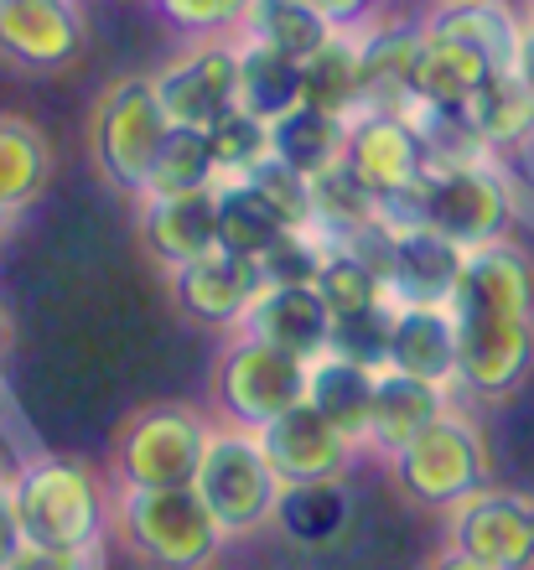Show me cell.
Returning a JSON list of instances; mask_svg holds the SVG:
<instances>
[{
  "label": "cell",
  "mask_w": 534,
  "mask_h": 570,
  "mask_svg": "<svg viewBox=\"0 0 534 570\" xmlns=\"http://www.w3.org/2000/svg\"><path fill=\"white\" fill-rule=\"evenodd\" d=\"M457 394L504 405L534 374V255L520 239L467 249L457 296Z\"/></svg>",
  "instance_id": "6da1fadb"
},
{
  "label": "cell",
  "mask_w": 534,
  "mask_h": 570,
  "mask_svg": "<svg viewBox=\"0 0 534 570\" xmlns=\"http://www.w3.org/2000/svg\"><path fill=\"white\" fill-rule=\"evenodd\" d=\"M6 488H11V503H16V519H21L27 544H42V550L105 544L109 524H115V493L78 456L37 451V456L11 466Z\"/></svg>",
  "instance_id": "7a4b0ae2"
},
{
  "label": "cell",
  "mask_w": 534,
  "mask_h": 570,
  "mask_svg": "<svg viewBox=\"0 0 534 570\" xmlns=\"http://www.w3.org/2000/svg\"><path fill=\"white\" fill-rule=\"evenodd\" d=\"M115 529L151 570H213L229 540L197 488H115Z\"/></svg>",
  "instance_id": "3957f363"
},
{
  "label": "cell",
  "mask_w": 534,
  "mask_h": 570,
  "mask_svg": "<svg viewBox=\"0 0 534 570\" xmlns=\"http://www.w3.org/2000/svg\"><path fill=\"white\" fill-rule=\"evenodd\" d=\"M389 478L410 503L420 509H457L462 498H473L477 488H488L493 456L488 435L467 410H446L441 421H430L416 441H405L395 456H385Z\"/></svg>",
  "instance_id": "277c9868"
},
{
  "label": "cell",
  "mask_w": 534,
  "mask_h": 570,
  "mask_svg": "<svg viewBox=\"0 0 534 570\" xmlns=\"http://www.w3.org/2000/svg\"><path fill=\"white\" fill-rule=\"evenodd\" d=\"M193 488L208 503V513L219 519V529L229 540H244V534L270 529L281 519V503H285V482L270 466L260 435L239 431V425H223V421L213 425Z\"/></svg>",
  "instance_id": "5b68a950"
},
{
  "label": "cell",
  "mask_w": 534,
  "mask_h": 570,
  "mask_svg": "<svg viewBox=\"0 0 534 570\" xmlns=\"http://www.w3.org/2000/svg\"><path fill=\"white\" fill-rule=\"evenodd\" d=\"M166 136H172V120H166L162 99H156V83L146 73L115 78L89 115V146H94L99 177L115 193L135 197V203L146 197L151 166L162 156Z\"/></svg>",
  "instance_id": "8992f818"
},
{
  "label": "cell",
  "mask_w": 534,
  "mask_h": 570,
  "mask_svg": "<svg viewBox=\"0 0 534 570\" xmlns=\"http://www.w3.org/2000/svg\"><path fill=\"white\" fill-rule=\"evenodd\" d=\"M213 425L187 400L135 410L115 441V488H193Z\"/></svg>",
  "instance_id": "52a82bcc"
},
{
  "label": "cell",
  "mask_w": 534,
  "mask_h": 570,
  "mask_svg": "<svg viewBox=\"0 0 534 570\" xmlns=\"http://www.w3.org/2000/svg\"><path fill=\"white\" fill-rule=\"evenodd\" d=\"M307 400V363L239 332L213 358V415L239 431H260Z\"/></svg>",
  "instance_id": "ba28073f"
},
{
  "label": "cell",
  "mask_w": 534,
  "mask_h": 570,
  "mask_svg": "<svg viewBox=\"0 0 534 570\" xmlns=\"http://www.w3.org/2000/svg\"><path fill=\"white\" fill-rule=\"evenodd\" d=\"M426 228H436L457 249H483V244L508 239L514 213H508V193L493 161L452 166V171L426 166Z\"/></svg>",
  "instance_id": "9c48e42d"
},
{
  "label": "cell",
  "mask_w": 534,
  "mask_h": 570,
  "mask_svg": "<svg viewBox=\"0 0 534 570\" xmlns=\"http://www.w3.org/2000/svg\"><path fill=\"white\" fill-rule=\"evenodd\" d=\"M166 120L187 130H208L219 115L239 105V47L229 37H197L187 52L151 73Z\"/></svg>",
  "instance_id": "30bf717a"
},
{
  "label": "cell",
  "mask_w": 534,
  "mask_h": 570,
  "mask_svg": "<svg viewBox=\"0 0 534 570\" xmlns=\"http://www.w3.org/2000/svg\"><path fill=\"white\" fill-rule=\"evenodd\" d=\"M446 540L488 570H534V524L514 488H477L446 509Z\"/></svg>",
  "instance_id": "8fae6325"
},
{
  "label": "cell",
  "mask_w": 534,
  "mask_h": 570,
  "mask_svg": "<svg viewBox=\"0 0 534 570\" xmlns=\"http://www.w3.org/2000/svg\"><path fill=\"white\" fill-rule=\"evenodd\" d=\"M89 21L78 0H0V58L21 73H58L78 62Z\"/></svg>",
  "instance_id": "7c38bea8"
},
{
  "label": "cell",
  "mask_w": 534,
  "mask_h": 570,
  "mask_svg": "<svg viewBox=\"0 0 534 570\" xmlns=\"http://www.w3.org/2000/svg\"><path fill=\"white\" fill-rule=\"evenodd\" d=\"M260 446H265L270 466L281 472L285 488H317V482H342V472L353 466L358 446L338 431L332 421H322L307 400L297 410L275 415L270 425H260Z\"/></svg>",
  "instance_id": "4fadbf2b"
},
{
  "label": "cell",
  "mask_w": 534,
  "mask_h": 570,
  "mask_svg": "<svg viewBox=\"0 0 534 570\" xmlns=\"http://www.w3.org/2000/svg\"><path fill=\"white\" fill-rule=\"evenodd\" d=\"M342 166H348L373 197H389L426 171V150H420L416 125L405 120V115L358 109L353 120H348V140H342Z\"/></svg>",
  "instance_id": "5bb4252c"
},
{
  "label": "cell",
  "mask_w": 534,
  "mask_h": 570,
  "mask_svg": "<svg viewBox=\"0 0 534 570\" xmlns=\"http://www.w3.org/2000/svg\"><path fill=\"white\" fill-rule=\"evenodd\" d=\"M260 291H265L260 259L229 255V249H213V255L172 271V301H177L193 322H203V327H234L239 332V322H244V312L254 306Z\"/></svg>",
  "instance_id": "9a60e30c"
},
{
  "label": "cell",
  "mask_w": 534,
  "mask_h": 570,
  "mask_svg": "<svg viewBox=\"0 0 534 570\" xmlns=\"http://www.w3.org/2000/svg\"><path fill=\"white\" fill-rule=\"evenodd\" d=\"M426 37H446V42L473 47L493 73H514L524 52V31L530 16L514 0H430L420 11Z\"/></svg>",
  "instance_id": "2e32d148"
},
{
  "label": "cell",
  "mask_w": 534,
  "mask_h": 570,
  "mask_svg": "<svg viewBox=\"0 0 534 570\" xmlns=\"http://www.w3.org/2000/svg\"><path fill=\"white\" fill-rule=\"evenodd\" d=\"M239 332H250V337L281 347L301 363H317L332 347V312L317 296V285H265L244 312Z\"/></svg>",
  "instance_id": "e0dca14e"
},
{
  "label": "cell",
  "mask_w": 534,
  "mask_h": 570,
  "mask_svg": "<svg viewBox=\"0 0 534 570\" xmlns=\"http://www.w3.org/2000/svg\"><path fill=\"white\" fill-rule=\"evenodd\" d=\"M140 244L166 275L219 249V197L177 193V197H140Z\"/></svg>",
  "instance_id": "ac0fdd59"
},
{
  "label": "cell",
  "mask_w": 534,
  "mask_h": 570,
  "mask_svg": "<svg viewBox=\"0 0 534 570\" xmlns=\"http://www.w3.org/2000/svg\"><path fill=\"white\" fill-rule=\"evenodd\" d=\"M363 47V109H389L410 115L416 109V62L426 47L420 16L410 21H369L358 31Z\"/></svg>",
  "instance_id": "d6986e66"
},
{
  "label": "cell",
  "mask_w": 534,
  "mask_h": 570,
  "mask_svg": "<svg viewBox=\"0 0 534 570\" xmlns=\"http://www.w3.org/2000/svg\"><path fill=\"white\" fill-rule=\"evenodd\" d=\"M467 265V249L441 239L436 228H410L395 239V265H389V301L395 306H452Z\"/></svg>",
  "instance_id": "ffe728a7"
},
{
  "label": "cell",
  "mask_w": 534,
  "mask_h": 570,
  "mask_svg": "<svg viewBox=\"0 0 534 570\" xmlns=\"http://www.w3.org/2000/svg\"><path fill=\"white\" fill-rule=\"evenodd\" d=\"M389 368L457 394V322L446 306H395Z\"/></svg>",
  "instance_id": "44dd1931"
},
{
  "label": "cell",
  "mask_w": 534,
  "mask_h": 570,
  "mask_svg": "<svg viewBox=\"0 0 534 570\" xmlns=\"http://www.w3.org/2000/svg\"><path fill=\"white\" fill-rule=\"evenodd\" d=\"M457 394L441 390V384H420L410 374H395V368H379V384H373V425H369V451L379 456H395L405 441H416L430 421H441L452 410Z\"/></svg>",
  "instance_id": "7402d4cb"
},
{
  "label": "cell",
  "mask_w": 534,
  "mask_h": 570,
  "mask_svg": "<svg viewBox=\"0 0 534 570\" xmlns=\"http://www.w3.org/2000/svg\"><path fill=\"white\" fill-rule=\"evenodd\" d=\"M373 384H379L373 368H358V363L338 358V353H322L317 363H307V405H312L322 421L338 425L358 451H369Z\"/></svg>",
  "instance_id": "603a6c76"
},
{
  "label": "cell",
  "mask_w": 534,
  "mask_h": 570,
  "mask_svg": "<svg viewBox=\"0 0 534 570\" xmlns=\"http://www.w3.org/2000/svg\"><path fill=\"white\" fill-rule=\"evenodd\" d=\"M52 171H58V156L42 125L0 109V203L11 213H27L47 193Z\"/></svg>",
  "instance_id": "cb8c5ba5"
},
{
  "label": "cell",
  "mask_w": 534,
  "mask_h": 570,
  "mask_svg": "<svg viewBox=\"0 0 534 570\" xmlns=\"http://www.w3.org/2000/svg\"><path fill=\"white\" fill-rule=\"evenodd\" d=\"M301 105L322 109L332 120H353L363 109V47L358 31H332L327 47H317L301 62Z\"/></svg>",
  "instance_id": "d4e9b609"
},
{
  "label": "cell",
  "mask_w": 534,
  "mask_h": 570,
  "mask_svg": "<svg viewBox=\"0 0 534 570\" xmlns=\"http://www.w3.org/2000/svg\"><path fill=\"white\" fill-rule=\"evenodd\" d=\"M467 120L493 156L534 140V94L520 73H488L467 99Z\"/></svg>",
  "instance_id": "484cf974"
},
{
  "label": "cell",
  "mask_w": 534,
  "mask_h": 570,
  "mask_svg": "<svg viewBox=\"0 0 534 570\" xmlns=\"http://www.w3.org/2000/svg\"><path fill=\"white\" fill-rule=\"evenodd\" d=\"M332 21L317 11L312 0H254L244 27H239V42H260V47H275L285 58L307 62L317 47H327L332 37Z\"/></svg>",
  "instance_id": "4316f807"
},
{
  "label": "cell",
  "mask_w": 534,
  "mask_h": 570,
  "mask_svg": "<svg viewBox=\"0 0 534 570\" xmlns=\"http://www.w3.org/2000/svg\"><path fill=\"white\" fill-rule=\"evenodd\" d=\"M342 140H348V120H332L312 105L285 109L281 120L270 125V156L285 161L301 177H317L327 166L342 161Z\"/></svg>",
  "instance_id": "83f0119b"
},
{
  "label": "cell",
  "mask_w": 534,
  "mask_h": 570,
  "mask_svg": "<svg viewBox=\"0 0 534 570\" xmlns=\"http://www.w3.org/2000/svg\"><path fill=\"white\" fill-rule=\"evenodd\" d=\"M213 197H219V249L229 255L260 259L281 234H291L281 213L265 203V193H254L244 177H223Z\"/></svg>",
  "instance_id": "f1b7e54d"
},
{
  "label": "cell",
  "mask_w": 534,
  "mask_h": 570,
  "mask_svg": "<svg viewBox=\"0 0 534 570\" xmlns=\"http://www.w3.org/2000/svg\"><path fill=\"white\" fill-rule=\"evenodd\" d=\"M239 105L260 120H281L301 105V62L260 42H239Z\"/></svg>",
  "instance_id": "f546056e"
},
{
  "label": "cell",
  "mask_w": 534,
  "mask_h": 570,
  "mask_svg": "<svg viewBox=\"0 0 534 570\" xmlns=\"http://www.w3.org/2000/svg\"><path fill=\"white\" fill-rule=\"evenodd\" d=\"M493 68L477 58L473 47L446 42V37H426L416 62V105H436V109H467L473 89L488 78Z\"/></svg>",
  "instance_id": "4dcf8cb0"
},
{
  "label": "cell",
  "mask_w": 534,
  "mask_h": 570,
  "mask_svg": "<svg viewBox=\"0 0 534 570\" xmlns=\"http://www.w3.org/2000/svg\"><path fill=\"white\" fill-rule=\"evenodd\" d=\"M379 224V197L348 171V166H327L312 177V234H322L338 249L348 234Z\"/></svg>",
  "instance_id": "1f68e13d"
},
{
  "label": "cell",
  "mask_w": 534,
  "mask_h": 570,
  "mask_svg": "<svg viewBox=\"0 0 534 570\" xmlns=\"http://www.w3.org/2000/svg\"><path fill=\"white\" fill-rule=\"evenodd\" d=\"M219 166H213V150L203 130H187V125H172L162 156L151 166L146 197H177V193H208L219 187Z\"/></svg>",
  "instance_id": "d6a6232c"
},
{
  "label": "cell",
  "mask_w": 534,
  "mask_h": 570,
  "mask_svg": "<svg viewBox=\"0 0 534 570\" xmlns=\"http://www.w3.org/2000/svg\"><path fill=\"white\" fill-rule=\"evenodd\" d=\"M405 120L416 125L420 150H426L430 171H452V166H477L493 161V150L483 146V136L473 130L467 109H436V105H416Z\"/></svg>",
  "instance_id": "836d02e7"
},
{
  "label": "cell",
  "mask_w": 534,
  "mask_h": 570,
  "mask_svg": "<svg viewBox=\"0 0 534 570\" xmlns=\"http://www.w3.org/2000/svg\"><path fill=\"white\" fill-rule=\"evenodd\" d=\"M203 136H208L219 177H244V171H254V166L270 156V120L250 115L244 105H234L229 115H219Z\"/></svg>",
  "instance_id": "e575fe53"
},
{
  "label": "cell",
  "mask_w": 534,
  "mask_h": 570,
  "mask_svg": "<svg viewBox=\"0 0 534 570\" xmlns=\"http://www.w3.org/2000/svg\"><path fill=\"white\" fill-rule=\"evenodd\" d=\"M389 343H395V301H379L369 312L332 316V347L327 353L379 374V368H389Z\"/></svg>",
  "instance_id": "d590c367"
},
{
  "label": "cell",
  "mask_w": 534,
  "mask_h": 570,
  "mask_svg": "<svg viewBox=\"0 0 534 570\" xmlns=\"http://www.w3.org/2000/svg\"><path fill=\"white\" fill-rule=\"evenodd\" d=\"M317 296L327 301V312L332 316H353V312H369V306H379V301H389L385 281L363 265L358 255H348V249H332L322 265V275H317Z\"/></svg>",
  "instance_id": "8d00e7d4"
},
{
  "label": "cell",
  "mask_w": 534,
  "mask_h": 570,
  "mask_svg": "<svg viewBox=\"0 0 534 570\" xmlns=\"http://www.w3.org/2000/svg\"><path fill=\"white\" fill-rule=\"evenodd\" d=\"M327 255H332V244H327L322 234L291 228V234H281V239L260 255V271H265V285H317Z\"/></svg>",
  "instance_id": "74e56055"
},
{
  "label": "cell",
  "mask_w": 534,
  "mask_h": 570,
  "mask_svg": "<svg viewBox=\"0 0 534 570\" xmlns=\"http://www.w3.org/2000/svg\"><path fill=\"white\" fill-rule=\"evenodd\" d=\"M244 181L254 193H265V203L285 218V228H312V177H301L285 161L265 156L254 171H244Z\"/></svg>",
  "instance_id": "f35d334b"
},
{
  "label": "cell",
  "mask_w": 534,
  "mask_h": 570,
  "mask_svg": "<svg viewBox=\"0 0 534 570\" xmlns=\"http://www.w3.org/2000/svg\"><path fill=\"white\" fill-rule=\"evenodd\" d=\"M250 6L254 0H156L162 21H172L182 37H239Z\"/></svg>",
  "instance_id": "ab89813d"
},
{
  "label": "cell",
  "mask_w": 534,
  "mask_h": 570,
  "mask_svg": "<svg viewBox=\"0 0 534 570\" xmlns=\"http://www.w3.org/2000/svg\"><path fill=\"white\" fill-rule=\"evenodd\" d=\"M493 171H498V181H504V193H508L514 228L534 234V140L504 150V156H493Z\"/></svg>",
  "instance_id": "60d3db41"
},
{
  "label": "cell",
  "mask_w": 534,
  "mask_h": 570,
  "mask_svg": "<svg viewBox=\"0 0 534 570\" xmlns=\"http://www.w3.org/2000/svg\"><path fill=\"white\" fill-rule=\"evenodd\" d=\"M11 570H109V560H105V544H84V550H42V544H27Z\"/></svg>",
  "instance_id": "b9f144b4"
},
{
  "label": "cell",
  "mask_w": 534,
  "mask_h": 570,
  "mask_svg": "<svg viewBox=\"0 0 534 570\" xmlns=\"http://www.w3.org/2000/svg\"><path fill=\"white\" fill-rule=\"evenodd\" d=\"M312 6L338 31H363V27H369V16L379 11V0H312Z\"/></svg>",
  "instance_id": "7bdbcfd3"
},
{
  "label": "cell",
  "mask_w": 534,
  "mask_h": 570,
  "mask_svg": "<svg viewBox=\"0 0 534 570\" xmlns=\"http://www.w3.org/2000/svg\"><path fill=\"white\" fill-rule=\"evenodd\" d=\"M21 550H27V534H21V519H16L11 488H0V570H11Z\"/></svg>",
  "instance_id": "ee69618b"
},
{
  "label": "cell",
  "mask_w": 534,
  "mask_h": 570,
  "mask_svg": "<svg viewBox=\"0 0 534 570\" xmlns=\"http://www.w3.org/2000/svg\"><path fill=\"white\" fill-rule=\"evenodd\" d=\"M426 570H488V566H483V560H473V556H462L457 544H446V550L430 560Z\"/></svg>",
  "instance_id": "f6af8a7d"
},
{
  "label": "cell",
  "mask_w": 534,
  "mask_h": 570,
  "mask_svg": "<svg viewBox=\"0 0 534 570\" xmlns=\"http://www.w3.org/2000/svg\"><path fill=\"white\" fill-rule=\"evenodd\" d=\"M514 73H520L524 83H530V94H534V27L524 31V52H520V68H514Z\"/></svg>",
  "instance_id": "bcb514c9"
},
{
  "label": "cell",
  "mask_w": 534,
  "mask_h": 570,
  "mask_svg": "<svg viewBox=\"0 0 534 570\" xmlns=\"http://www.w3.org/2000/svg\"><path fill=\"white\" fill-rule=\"evenodd\" d=\"M11 343H16V327H11V316H6V306H0V363L11 358Z\"/></svg>",
  "instance_id": "7dc6e473"
},
{
  "label": "cell",
  "mask_w": 534,
  "mask_h": 570,
  "mask_svg": "<svg viewBox=\"0 0 534 570\" xmlns=\"http://www.w3.org/2000/svg\"><path fill=\"white\" fill-rule=\"evenodd\" d=\"M11 218H16V213L0 203V244H6V234H11Z\"/></svg>",
  "instance_id": "c3c4849f"
},
{
  "label": "cell",
  "mask_w": 534,
  "mask_h": 570,
  "mask_svg": "<svg viewBox=\"0 0 534 570\" xmlns=\"http://www.w3.org/2000/svg\"><path fill=\"white\" fill-rule=\"evenodd\" d=\"M11 466H16V462L6 456V446H0V488H6V478H11Z\"/></svg>",
  "instance_id": "681fc988"
},
{
  "label": "cell",
  "mask_w": 534,
  "mask_h": 570,
  "mask_svg": "<svg viewBox=\"0 0 534 570\" xmlns=\"http://www.w3.org/2000/svg\"><path fill=\"white\" fill-rule=\"evenodd\" d=\"M524 509H530V524H534V493H524Z\"/></svg>",
  "instance_id": "f907efd6"
},
{
  "label": "cell",
  "mask_w": 534,
  "mask_h": 570,
  "mask_svg": "<svg viewBox=\"0 0 534 570\" xmlns=\"http://www.w3.org/2000/svg\"><path fill=\"white\" fill-rule=\"evenodd\" d=\"M524 16H530V27H534V0H524Z\"/></svg>",
  "instance_id": "816d5d0a"
}]
</instances>
